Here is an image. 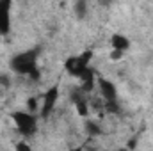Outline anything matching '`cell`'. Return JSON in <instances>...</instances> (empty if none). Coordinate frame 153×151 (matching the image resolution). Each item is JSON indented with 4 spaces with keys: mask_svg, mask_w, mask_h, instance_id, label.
I'll list each match as a JSON object with an SVG mask.
<instances>
[{
    "mask_svg": "<svg viewBox=\"0 0 153 151\" xmlns=\"http://www.w3.org/2000/svg\"><path fill=\"white\" fill-rule=\"evenodd\" d=\"M38 59H39V50L32 48V50H25L20 52L16 55H13V59L9 61V68L11 71H14L16 75L25 76L29 80H36L38 82L41 78L39 73V66H38Z\"/></svg>",
    "mask_w": 153,
    "mask_h": 151,
    "instance_id": "obj_1",
    "label": "cell"
},
{
    "mask_svg": "<svg viewBox=\"0 0 153 151\" xmlns=\"http://www.w3.org/2000/svg\"><path fill=\"white\" fill-rule=\"evenodd\" d=\"M38 121H39L38 114L30 112L27 109H20V110L11 112V123H13L14 130L23 139H30L38 133Z\"/></svg>",
    "mask_w": 153,
    "mask_h": 151,
    "instance_id": "obj_2",
    "label": "cell"
},
{
    "mask_svg": "<svg viewBox=\"0 0 153 151\" xmlns=\"http://www.w3.org/2000/svg\"><path fill=\"white\" fill-rule=\"evenodd\" d=\"M91 59H93V52H84V53H76L66 59L64 62V70L66 73L73 78H78L87 68H91Z\"/></svg>",
    "mask_w": 153,
    "mask_h": 151,
    "instance_id": "obj_3",
    "label": "cell"
},
{
    "mask_svg": "<svg viewBox=\"0 0 153 151\" xmlns=\"http://www.w3.org/2000/svg\"><path fill=\"white\" fill-rule=\"evenodd\" d=\"M59 85H52L48 87V91L41 96V107H39V119H48V115H52L55 107H57V101H59Z\"/></svg>",
    "mask_w": 153,
    "mask_h": 151,
    "instance_id": "obj_4",
    "label": "cell"
},
{
    "mask_svg": "<svg viewBox=\"0 0 153 151\" xmlns=\"http://www.w3.org/2000/svg\"><path fill=\"white\" fill-rule=\"evenodd\" d=\"M13 27V0H0V38L11 34Z\"/></svg>",
    "mask_w": 153,
    "mask_h": 151,
    "instance_id": "obj_5",
    "label": "cell"
},
{
    "mask_svg": "<svg viewBox=\"0 0 153 151\" xmlns=\"http://www.w3.org/2000/svg\"><path fill=\"white\" fill-rule=\"evenodd\" d=\"M111 46L114 50H119V52H126L130 48V39L126 36H123V34H114L111 38Z\"/></svg>",
    "mask_w": 153,
    "mask_h": 151,
    "instance_id": "obj_6",
    "label": "cell"
},
{
    "mask_svg": "<svg viewBox=\"0 0 153 151\" xmlns=\"http://www.w3.org/2000/svg\"><path fill=\"white\" fill-rule=\"evenodd\" d=\"M84 128H85V133L89 135V137H100L102 133H103V128L100 126V123L98 121H85L84 123Z\"/></svg>",
    "mask_w": 153,
    "mask_h": 151,
    "instance_id": "obj_7",
    "label": "cell"
},
{
    "mask_svg": "<svg viewBox=\"0 0 153 151\" xmlns=\"http://www.w3.org/2000/svg\"><path fill=\"white\" fill-rule=\"evenodd\" d=\"M73 11H75V16L78 20H84L89 13V5H87V0H75V5H73Z\"/></svg>",
    "mask_w": 153,
    "mask_h": 151,
    "instance_id": "obj_8",
    "label": "cell"
}]
</instances>
